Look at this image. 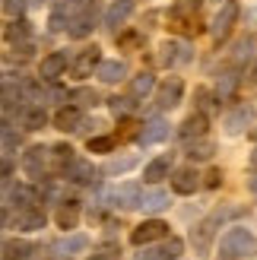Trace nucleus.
Here are the masks:
<instances>
[{"label":"nucleus","mask_w":257,"mask_h":260,"mask_svg":"<svg viewBox=\"0 0 257 260\" xmlns=\"http://www.w3.org/2000/svg\"><path fill=\"white\" fill-rule=\"evenodd\" d=\"M137 197H140V187L137 184H124L111 193V206H137Z\"/></svg>","instance_id":"26"},{"label":"nucleus","mask_w":257,"mask_h":260,"mask_svg":"<svg viewBox=\"0 0 257 260\" xmlns=\"http://www.w3.org/2000/svg\"><path fill=\"white\" fill-rule=\"evenodd\" d=\"M99 60H102V51L92 45V48L80 51V57H76V60L70 63V70H73L76 80H86V76H92V70L99 67Z\"/></svg>","instance_id":"7"},{"label":"nucleus","mask_w":257,"mask_h":260,"mask_svg":"<svg viewBox=\"0 0 257 260\" xmlns=\"http://www.w3.org/2000/svg\"><path fill=\"white\" fill-rule=\"evenodd\" d=\"M213 235H216V222H213V219H203V222H197L194 229H190V244H194V254L207 257L210 248H213Z\"/></svg>","instance_id":"6"},{"label":"nucleus","mask_w":257,"mask_h":260,"mask_svg":"<svg viewBox=\"0 0 257 260\" xmlns=\"http://www.w3.org/2000/svg\"><path fill=\"white\" fill-rule=\"evenodd\" d=\"M152 86H156V76L152 73H140V76H134L131 80V99H143V95H149L152 92Z\"/></svg>","instance_id":"27"},{"label":"nucleus","mask_w":257,"mask_h":260,"mask_svg":"<svg viewBox=\"0 0 257 260\" xmlns=\"http://www.w3.org/2000/svg\"><path fill=\"white\" fill-rule=\"evenodd\" d=\"M25 4H29V0H4V10L10 13V16H19V13L25 10Z\"/></svg>","instance_id":"38"},{"label":"nucleus","mask_w":257,"mask_h":260,"mask_svg":"<svg viewBox=\"0 0 257 260\" xmlns=\"http://www.w3.org/2000/svg\"><path fill=\"white\" fill-rule=\"evenodd\" d=\"M22 124H25V130H42V127L48 124L45 108H29V111L22 114Z\"/></svg>","instance_id":"29"},{"label":"nucleus","mask_w":257,"mask_h":260,"mask_svg":"<svg viewBox=\"0 0 257 260\" xmlns=\"http://www.w3.org/2000/svg\"><path fill=\"white\" fill-rule=\"evenodd\" d=\"M114 143H118L114 137H89L86 146H89V152H111Z\"/></svg>","instance_id":"32"},{"label":"nucleus","mask_w":257,"mask_h":260,"mask_svg":"<svg viewBox=\"0 0 257 260\" xmlns=\"http://www.w3.org/2000/svg\"><path fill=\"white\" fill-rule=\"evenodd\" d=\"M159 51H162V54H159V63H162V67H172L178 57H184V54H178V51H181V45H175V42H165Z\"/></svg>","instance_id":"31"},{"label":"nucleus","mask_w":257,"mask_h":260,"mask_svg":"<svg viewBox=\"0 0 257 260\" xmlns=\"http://www.w3.org/2000/svg\"><path fill=\"white\" fill-rule=\"evenodd\" d=\"M200 187V175L194 172V168H178V172L172 175V190L181 193V197H190Z\"/></svg>","instance_id":"8"},{"label":"nucleus","mask_w":257,"mask_h":260,"mask_svg":"<svg viewBox=\"0 0 257 260\" xmlns=\"http://www.w3.org/2000/svg\"><path fill=\"white\" fill-rule=\"evenodd\" d=\"M134 165H137L134 155H127V159H111L108 162V175H121V172H127V168H134Z\"/></svg>","instance_id":"35"},{"label":"nucleus","mask_w":257,"mask_h":260,"mask_svg":"<svg viewBox=\"0 0 257 260\" xmlns=\"http://www.w3.org/2000/svg\"><path fill=\"white\" fill-rule=\"evenodd\" d=\"M200 7H203V0H175V7H172V25H175L178 32H197L190 22H194Z\"/></svg>","instance_id":"5"},{"label":"nucleus","mask_w":257,"mask_h":260,"mask_svg":"<svg viewBox=\"0 0 257 260\" xmlns=\"http://www.w3.org/2000/svg\"><path fill=\"white\" fill-rule=\"evenodd\" d=\"M4 102H7V92H4V86H0V105H4Z\"/></svg>","instance_id":"47"},{"label":"nucleus","mask_w":257,"mask_h":260,"mask_svg":"<svg viewBox=\"0 0 257 260\" xmlns=\"http://www.w3.org/2000/svg\"><path fill=\"white\" fill-rule=\"evenodd\" d=\"M248 168H251V172H257V149L248 155Z\"/></svg>","instance_id":"45"},{"label":"nucleus","mask_w":257,"mask_h":260,"mask_svg":"<svg viewBox=\"0 0 257 260\" xmlns=\"http://www.w3.org/2000/svg\"><path fill=\"white\" fill-rule=\"evenodd\" d=\"M67 260H70V257H67Z\"/></svg>","instance_id":"51"},{"label":"nucleus","mask_w":257,"mask_h":260,"mask_svg":"<svg viewBox=\"0 0 257 260\" xmlns=\"http://www.w3.org/2000/svg\"><path fill=\"white\" fill-rule=\"evenodd\" d=\"M32 244L29 241H22V238H10L4 244V260H25V257H32Z\"/></svg>","instance_id":"23"},{"label":"nucleus","mask_w":257,"mask_h":260,"mask_svg":"<svg viewBox=\"0 0 257 260\" xmlns=\"http://www.w3.org/2000/svg\"><path fill=\"white\" fill-rule=\"evenodd\" d=\"M57 225L60 229H76V222H80V210H76V203L70 200L67 206H60V210H57Z\"/></svg>","instance_id":"28"},{"label":"nucleus","mask_w":257,"mask_h":260,"mask_svg":"<svg viewBox=\"0 0 257 260\" xmlns=\"http://www.w3.org/2000/svg\"><path fill=\"white\" fill-rule=\"evenodd\" d=\"M165 137H169V124H165L162 118H156V121H149L143 130L137 134V140L143 143V146H152V143H162Z\"/></svg>","instance_id":"15"},{"label":"nucleus","mask_w":257,"mask_h":260,"mask_svg":"<svg viewBox=\"0 0 257 260\" xmlns=\"http://www.w3.org/2000/svg\"><path fill=\"white\" fill-rule=\"evenodd\" d=\"M16 225L22 232H35V229H45V213L38 206H22V213L16 216Z\"/></svg>","instance_id":"18"},{"label":"nucleus","mask_w":257,"mask_h":260,"mask_svg":"<svg viewBox=\"0 0 257 260\" xmlns=\"http://www.w3.org/2000/svg\"><path fill=\"white\" fill-rule=\"evenodd\" d=\"M51 152H54V159H57V162H67V165L73 162V146H67V143H57V146L51 149Z\"/></svg>","instance_id":"36"},{"label":"nucleus","mask_w":257,"mask_h":260,"mask_svg":"<svg viewBox=\"0 0 257 260\" xmlns=\"http://www.w3.org/2000/svg\"><path fill=\"white\" fill-rule=\"evenodd\" d=\"M213 152H216L213 140H203V137H197V140H190V143H187V155H190L194 162H207Z\"/></svg>","instance_id":"24"},{"label":"nucleus","mask_w":257,"mask_h":260,"mask_svg":"<svg viewBox=\"0 0 257 260\" xmlns=\"http://www.w3.org/2000/svg\"><path fill=\"white\" fill-rule=\"evenodd\" d=\"M181 95H184V80L181 76H169L159 89H156V105L162 111H172L181 105Z\"/></svg>","instance_id":"4"},{"label":"nucleus","mask_w":257,"mask_h":260,"mask_svg":"<svg viewBox=\"0 0 257 260\" xmlns=\"http://www.w3.org/2000/svg\"><path fill=\"white\" fill-rule=\"evenodd\" d=\"M162 238H169V222H162V219H146V222H140L131 232V244H137V248L162 241Z\"/></svg>","instance_id":"3"},{"label":"nucleus","mask_w":257,"mask_h":260,"mask_svg":"<svg viewBox=\"0 0 257 260\" xmlns=\"http://www.w3.org/2000/svg\"><path fill=\"white\" fill-rule=\"evenodd\" d=\"M89 0H63V7H86Z\"/></svg>","instance_id":"46"},{"label":"nucleus","mask_w":257,"mask_h":260,"mask_svg":"<svg viewBox=\"0 0 257 260\" xmlns=\"http://www.w3.org/2000/svg\"><path fill=\"white\" fill-rule=\"evenodd\" d=\"M251 80H257V63H254V70H251Z\"/></svg>","instance_id":"49"},{"label":"nucleus","mask_w":257,"mask_h":260,"mask_svg":"<svg viewBox=\"0 0 257 260\" xmlns=\"http://www.w3.org/2000/svg\"><path fill=\"white\" fill-rule=\"evenodd\" d=\"M13 200H19V206H32L35 193H32V187H16V190H13Z\"/></svg>","instance_id":"37"},{"label":"nucleus","mask_w":257,"mask_h":260,"mask_svg":"<svg viewBox=\"0 0 257 260\" xmlns=\"http://www.w3.org/2000/svg\"><path fill=\"white\" fill-rule=\"evenodd\" d=\"M134 13V0H118L108 13H105V25L108 29H118V25H124V19Z\"/></svg>","instance_id":"20"},{"label":"nucleus","mask_w":257,"mask_h":260,"mask_svg":"<svg viewBox=\"0 0 257 260\" xmlns=\"http://www.w3.org/2000/svg\"><path fill=\"white\" fill-rule=\"evenodd\" d=\"M73 99H80V105H95L99 95L95 92H89V89H80V92H73Z\"/></svg>","instance_id":"39"},{"label":"nucleus","mask_w":257,"mask_h":260,"mask_svg":"<svg viewBox=\"0 0 257 260\" xmlns=\"http://www.w3.org/2000/svg\"><path fill=\"white\" fill-rule=\"evenodd\" d=\"M0 137H7V124L4 121H0Z\"/></svg>","instance_id":"48"},{"label":"nucleus","mask_w":257,"mask_h":260,"mask_svg":"<svg viewBox=\"0 0 257 260\" xmlns=\"http://www.w3.org/2000/svg\"><path fill=\"white\" fill-rule=\"evenodd\" d=\"M137 45H143V35H140V32H124V35H118V48L131 51V48H137Z\"/></svg>","instance_id":"34"},{"label":"nucleus","mask_w":257,"mask_h":260,"mask_svg":"<svg viewBox=\"0 0 257 260\" xmlns=\"http://www.w3.org/2000/svg\"><path fill=\"white\" fill-rule=\"evenodd\" d=\"M80 124H83V111L76 108V105H67V108H60L54 114V127L63 130V134H67V130H76Z\"/></svg>","instance_id":"16"},{"label":"nucleus","mask_w":257,"mask_h":260,"mask_svg":"<svg viewBox=\"0 0 257 260\" xmlns=\"http://www.w3.org/2000/svg\"><path fill=\"white\" fill-rule=\"evenodd\" d=\"M95 76H99L102 83H121L124 76H127V63L124 60H99Z\"/></svg>","instance_id":"11"},{"label":"nucleus","mask_w":257,"mask_h":260,"mask_svg":"<svg viewBox=\"0 0 257 260\" xmlns=\"http://www.w3.org/2000/svg\"><path fill=\"white\" fill-rule=\"evenodd\" d=\"M238 13H241L238 0H226V4L219 7V13H216V19H213V38H216V42H226V38L232 35Z\"/></svg>","instance_id":"2"},{"label":"nucleus","mask_w":257,"mask_h":260,"mask_svg":"<svg viewBox=\"0 0 257 260\" xmlns=\"http://www.w3.org/2000/svg\"><path fill=\"white\" fill-rule=\"evenodd\" d=\"M67 70V54H63V51H54V54H48L45 60H42V67H38V76H42V80H57V76Z\"/></svg>","instance_id":"10"},{"label":"nucleus","mask_w":257,"mask_h":260,"mask_svg":"<svg viewBox=\"0 0 257 260\" xmlns=\"http://www.w3.org/2000/svg\"><path fill=\"white\" fill-rule=\"evenodd\" d=\"M203 134H207V114H203V111H197V114H187V118H184V124L178 127V137H181L184 143L197 140V137H203Z\"/></svg>","instance_id":"9"},{"label":"nucleus","mask_w":257,"mask_h":260,"mask_svg":"<svg viewBox=\"0 0 257 260\" xmlns=\"http://www.w3.org/2000/svg\"><path fill=\"white\" fill-rule=\"evenodd\" d=\"M137 206L143 213H159L169 206V193L165 190H140V197H137Z\"/></svg>","instance_id":"12"},{"label":"nucleus","mask_w":257,"mask_h":260,"mask_svg":"<svg viewBox=\"0 0 257 260\" xmlns=\"http://www.w3.org/2000/svg\"><path fill=\"white\" fill-rule=\"evenodd\" d=\"M13 175V162L10 159H0V178H10Z\"/></svg>","instance_id":"43"},{"label":"nucleus","mask_w":257,"mask_h":260,"mask_svg":"<svg viewBox=\"0 0 257 260\" xmlns=\"http://www.w3.org/2000/svg\"><path fill=\"white\" fill-rule=\"evenodd\" d=\"M57 248H60L63 254H80V251L89 248V238H86V235H70V238H63Z\"/></svg>","instance_id":"30"},{"label":"nucleus","mask_w":257,"mask_h":260,"mask_svg":"<svg viewBox=\"0 0 257 260\" xmlns=\"http://www.w3.org/2000/svg\"><path fill=\"white\" fill-rule=\"evenodd\" d=\"M67 178L73 181V184H92V181H95V168H92V162H86V159H73Z\"/></svg>","instance_id":"17"},{"label":"nucleus","mask_w":257,"mask_h":260,"mask_svg":"<svg viewBox=\"0 0 257 260\" xmlns=\"http://www.w3.org/2000/svg\"><path fill=\"white\" fill-rule=\"evenodd\" d=\"M7 222H10V213L4 210V206H0V229H7Z\"/></svg>","instance_id":"44"},{"label":"nucleus","mask_w":257,"mask_h":260,"mask_svg":"<svg viewBox=\"0 0 257 260\" xmlns=\"http://www.w3.org/2000/svg\"><path fill=\"white\" fill-rule=\"evenodd\" d=\"M222 124H226V134H229V137H238L241 130L251 124V111H248V108H235V111H229V114H226V121H222Z\"/></svg>","instance_id":"19"},{"label":"nucleus","mask_w":257,"mask_h":260,"mask_svg":"<svg viewBox=\"0 0 257 260\" xmlns=\"http://www.w3.org/2000/svg\"><path fill=\"white\" fill-rule=\"evenodd\" d=\"M29 22H25V19H16V22H10L7 25V32H4V38H7V42L10 45H25V42H29Z\"/></svg>","instance_id":"25"},{"label":"nucleus","mask_w":257,"mask_h":260,"mask_svg":"<svg viewBox=\"0 0 257 260\" xmlns=\"http://www.w3.org/2000/svg\"><path fill=\"white\" fill-rule=\"evenodd\" d=\"M108 108H111L114 114H124V111L134 108V99H131V95H111V99H108Z\"/></svg>","instance_id":"33"},{"label":"nucleus","mask_w":257,"mask_h":260,"mask_svg":"<svg viewBox=\"0 0 257 260\" xmlns=\"http://www.w3.org/2000/svg\"><path fill=\"white\" fill-rule=\"evenodd\" d=\"M181 251H184V241L169 235V241H165L162 248L149 251V254H146V260H178V254H181Z\"/></svg>","instance_id":"22"},{"label":"nucleus","mask_w":257,"mask_h":260,"mask_svg":"<svg viewBox=\"0 0 257 260\" xmlns=\"http://www.w3.org/2000/svg\"><path fill=\"white\" fill-rule=\"evenodd\" d=\"M45 146H32L29 152H25V159H22V168L29 172V178H42V168H45Z\"/></svg>","instance_id":"21"},{"label":"nucleus","mask_w":257,"mask_h":260,"mask_svg":"<svg viewBox=\"0 0 257 260\" xmlns=\"http://www.w3.org/2000/svg\"><path fill=\"white\" fill-rule=\"evenodd\" d=\"M203 184H207V187H219V184H222V172H219V168H210Z\"/></svg>","instance_id":"40"},{"label":"nucleus","mask_w":257,"mask_h":260,"mask_svg":"<svg viewBox=\"0 0 257 260\" xmlns=\"http://www.w3.org/2000/svg\"><path fill=\"white\" fill-rule=\"evenodd\" d=\"M51 29H54V32L57 29H67V22H63V10H57L54 16H51Z\"/></svg>","instance_id":"42"},{"label":"nucleus","mask_w":257,"mask_h":260,"mask_svg":"<svg viewBox=\"0 0 257 260\" xmlns=\"http://www.w3.org/2000/svg\"><path fill=\"white\" fill-rule=\"evenodd\" d=\"M169 168H172V155H156V159L143 168V181L146 184H159L162 178H169Z\"/></svg>","instance_id":"13"},{"label":"nucleus","mask_w":257,"mask_h":260,"mask_svg":"<svg viewBox=\"0 0 257 260\" xmlns=\"http://www.w3.org/2000/svg\"><path fill=\"white\" fill-rule=\"evenodd\" d=\"M92 25H95V10L86 4V7H83V13L70 22V29H67V32H70V38H86L89 32H92Z\"/></svg>","instance_id":"14"},{"label":"nucleus","mask_w":257,"mask_h":260,"mask_svg":"<svg viewBox=\"0 0 257 260\" xmlns=\"http://www.w3.org/2000/svg\"><path fill=\"white\" fill-rule=\"evenodd\" d=\"M219 260H235V257H229V254H219Z\"/></svg>","instance_id":"50"},{"label":"nucleus","mask_w":257,"mask_h":260,"mask_svg":"<svg viewBox=\"0 0 257 260\" xmlns=\"http://www.w3.org/2000/svg\"><path fill=\"white\" fill-rule=\"evenodd\" d=\"M137 127H140V124H134V121H127V124H124V130H121V134H118V140H131V137H137V134H140Z\"/></svg>","instance_id":"41"},{"label":"nucleus","mask_w":257,"mask_h":260,"mask_svg":"<svg viewBox=\"0 0 257 260\" xmlns=\"http://www.w3.org/2000/svg\"><path fill=\"white\" fill-rule=\"evenodd\" d=\"M222 254H229V257H257V238L248 229H229L222 235Z\"/></svg>","instance_id":"1"}]
</instances>
